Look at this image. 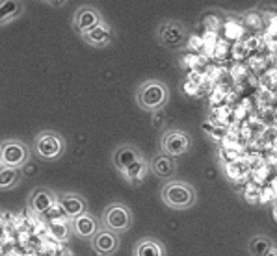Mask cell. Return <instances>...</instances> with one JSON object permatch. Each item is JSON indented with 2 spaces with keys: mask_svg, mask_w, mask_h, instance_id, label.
<instances>
[{
  "mask_svg": "<svg viewBox=\"0 0 277 256\" xmlns=\"http://www.w3.org/2000/svg\"><path fill=\"white\" fill-rule=\"evenodd\" d=\"M112 28L104 25V23L101 26H97V28L89 30L88 34H82V39L88 45H91V47H106V45L112 43Z\"/></svg>",
  "mask_w": 277,
  "mask_h": 256,
  "instance_id": "obj_13",
  "label": "cell"
},
{
  "mask_svg": "<svg viewBox=\"0 0 277 256\" xmlns=\"http://www.w3.org/2000/svg\"><path fill=\"white\" fill-rule=\"evenodd\" d=\"M162 199L168 206L182 210V208H190L195 203V191L186 182L175 180V182H168L162 188Z\"/></svg>",
  "mask_w": 277,
  "mask_h": 256,
  "instance_id": "obj_1",
  "label": "cell"
},
{
  "mask_svg": "<svg viewBox=\"0 0 277 256\" xmlns=\"http://www.w3.org/2000/svg\"><path fill=\"white\" fill-rule=\"evenodd\" d=\"M145 173H147V164H145V160H141V158L138 160V162H134L131 167H126V169L123 171V174H125L126 179L131 180V182H134L136 186L143 180Z\"/></svg>",
  "mask_w": 277,
  "mask_h": 256,
  "instance_id": "obj_16",
  "label": "cell"
},
{
  "mask_svg": "<svg viewBox=\"0 0 277 256\" xmlns=\"http://www.w3.org/2000/svg\"><path fill=\"white\" fill-rule=\"evenodd\" d=\"M132 223L131 210L123 204H112V206L106 208L104 212V225H106L108 230L114 232H125L128 230Z\"/></svg>",
  "mask_w": 277,
  "mask_h": 256,
  "instance_id": "obj_4",
  "label": "cell"
},
{
  "mask_svg": "<svg viewBox=\"0 0 277 256\" xmlns=\"http://www.w3.org/2000/svg\"><path fill=\"white\" fill-rule=\"evenodd\" d=\"M162 247L158 245L156 240H151V238H147V240H141L136 247V256H162Z\"/></svg>",
  "mask_w": 277,
  "mask_h": 256,
  "instance_id": "obj_17",
  "label": "cell"
},
{
  "mask_svg": "<svg viewBox=\"0 0 277 256\" xmlns=\"http://www.w3.org/2000/svg\"><path fill=\"white\" fill-rule=\"evenodd\" d=\"M34 150L39 158L43 160H56L63 152V140L52 132H41L35 137Z\"/></svg>",
  "mask_w": 277,
  "mask_h": 256,
  "instance_id": "obj_3",
  "label": "cell"
},
{
  "mask_svg": "<svg viewBox=\"0 0 277 256\" xmlns=\"http://www.w3.org/2000/svg\"><path fill=\"white\" fill-rule=\"evenodd\" d=\"M21 2H13V0H8L4 4L0 6V23H8V19L15 17V15L21 13Z\"/></svg>",
  "mask_w": 277,
  "mask_h": 256,
  "instance_id": "obj_20",
  "label": "cell"
},
{
  "mask_svg": "<svg viewBox=\"0 0 277 256\" xmlns=\"http://www.w3.org/2000/svg\"><path fill=\"white\" fill-rule=\"evenodd\" d=\"M268 256H277V249H273V251L270 252V254H268Z\"/></svg>",
  "mask_w": 277,
  "mask_h": 256,
  "instance_id": "obj_28",
  "label": "cell"
},
{
  "mask_svg": "<svg viewBox=\"0 0 277 256\" xmlns=\"http://www.w3.org/2000/svg\"><path fill=\"white\" fill-rule=\"evenodd\" d=\"M190 147V137L188 134L180 130H171L162 137V150H164V154L168 156H180L184 154L186 150Z\"/></svg>",
  "mask_w": 277,
  "mask_h": 256,
  "instance_id": "obj_7",
  "label": "cell"
},
{
  "mask_svg": "<svg viewBox=\"0 0 277 256\" xmlns=\"http://www.w3.org/2000/svg\"><path fill=\"white\" fill-rule=\"evenodd\" d=\"M73 228H75V234L84 240H93L95 234L99 232V225H97V219L89 215V213H84L80 218L73 219Z\"/></svg>",
  "mask_w": 277,
  "mask_h": 256,
  "instance_id": "obj_12",
  "label": "cell"
},
{
  "mask_svg": "<svg viewBox=\"0 0 277 256\" xmlns=\"http://www.w3.org/2000/svg\"><path fill=\"white\" fill-rule=\"evenodd\" d=\"M58 203L60 206L63 208V212L65 215L71 219H77L80 215L86 213V201H84L80 195L77 193H63L58 197Z\"/></svg>",
  "mask_w": 277,
  "mask_h": 256,
  "instance_id": "obj_10",
  "label": "cell"
},
{
  "mask_svg": "<svg viewBox=\"0 0 277 256\" xmlns=\"http://www.w3.org/2000/svg\"><path fill=\"white\" fill-rule=\"evenodd\" d=\"M225 30H227V37H231V39L238 37L240 35V28L234 25V23H227V25H225Z\"/></svg>",
  "mask_w": 277,
  "mask_h": 256,
  "instance_id": "obj_23",
  "label": "cell"
},
{
  "mask_svg": "<svg viewBox=\"0 0 277 256\" xmlns=\"http://www.w3.org/2000/svg\"><path fill=\"white\" fill-rule=\"evenodd\" d=\"M248 25L249 26H261V17L255 15V13L248 15Z\"/></svg>",
  "mask_w": 277,
  "mask_h": 256,
  "instance_id": "obj_27",
  "label": "cell"
},
{
  "mask_svg": "<svg viewBox=\"0 0 277 256\" xmlns=\"http://www.w3.org/2000/svg\"><path fill=\"white\" fill-rule=\"evenodd\" d=\"M50 234L54 236V240H67L69 236V227L65 221H58V223H50Z\"/></svg>",
  "mask_w": 277,
  "mask_h": 256,
  "instance_id": "obj_21",
  "label": "cell"
},
{
  "mask_svg": "<svg viewBox=\"0 0 277 256\" xmlns=\"http://www.w3.org/2000/svg\"><path fill=\"white\" fill-rule=\"evenodd\" d=\"M91 245H93V251L97 252L101 256H108L116 252L117 249V236L114 230H99L95 234V238L91 240Z\"/></svg>",
  "mask_w": 277,
  "mask_h": 256,
  "instance_id": "obj_9",
  "label": "cell"
},
{
  "mask_svg": "<svg viewBox=\"0 0 277 256\" xmlns=\"http://www.w3.org/2000/svg\"><path fill=\"white\" fill-rule=\"evenodd\" d=\"M102 25V19H101V13H99L95 8H88V6H84L80 10L77 11L75 15V26L80 34H88L89 30L97 28V26Z\"/></svg>",
  "mask_w": 277,
  "mask_h": 256,
  "instance_id": "obj_8",
  "label": "cell"
},
{
  "mask_svg": "<svg viewBox=\"0 0 277 256\" xmlns=\"http://www.w3.org/2000/svg\"><path fill=\"white\" fill-rule=\"evenodd\" d=\"M43 218H45V221H49V223H58V221H65L67 215H65V212H63V208L60 206V203H56L49 212L45 213Z\"/></svg>",
  "mask_w": 277,
  "mask_h": 256,
  "instance_id": "obj_22",
  "label": "cell"
},
{
  "mask_svg": "<svg viewBox=\"0 0 277 256\" xmlns=\"http://www.w3.org/2000/svg\"><path fill=\"white\" fill-rule=\"evenodd\" d=\"M229 176H233V179H238L240 176V173H242V171H240V164L238 162H231V164H229Z\"/></svg>",
  "mask_w": 277,
  "mask_h": 256,
  "instance_id": "obj_24",
  "label": "cell"
},
{
  "mask_svg": "<svg viewBox=\"0 0 277 256\" xmlns=\"http://www.w3.org/2000/svg\"><path fill=\"white\" fill-rule=\"evenodd\" d=\"M168 99H170V89L158 80H149L138 91V102L145 110H158L168 102Z\"/></svg>",
  "mask_w": 277,
  "mask_h": 256,
  "instance_id": "obj_2",
  "label": "cell"
},
{
  "mask_svg": "<svg viewBox=\"0 0 277 256\" xmlns=\"http://www.w3.org/2000/svg\"><path fill=\"white\" fill-rule=\"evenodd\" d=\"M56 203H58V197H54L49 189H35L30 199L32 212H35L38 215H45Z\"/></svg>",
  "mask_w": 277,
  "mask_h": 256,
  "instance_id": "obj_11",
  "label": "cell"
},
{
  "mask_svg": "<svg viewBox=\"0 0 277 256\" xmlns=\"http://www.w3.org/2000/svg\"><path fill=\"white\" fill-rule=\"evenodd\" d=\"M246 197H248L249 203H257L258 199H261V193H258V189H255V191H253L251 188H248V193H246Z\"/></svg>",
  "mask_w": 277,
  "mask_h": 256,
  "instance_id": "obj_26",
  "label": "cell"
},
{
  "mask_svg": "<svg viewBox=\"0 0 277 256\" xmlns=\"http://www.w3.org/2000/svg\"><path fill=\"white\" fill-rule=\"evenodd\" d=\"M138 160H140L138 150L132 149V147H128V145L119 147V149H116V152H114V165L121 171H125L126 167H131L134 162H138Z\"/></svg>",
  "mask_w": 277,
  "mask_h": 256,
  "instance_id": "obj_14",
  "label": "cell"
},
{
  "mask_svg": "<svg viewBox=\"0 0 277 256\" xmlns=\"http://www.w3.org/2000/svg\"><path fill=\"white\" fill-rule=\"evenodd\" d=\"M273 218H275V221H277V206L273 208Z\"/></svg>",
  "mask_w": 277,
  "mask_h": 256,
  "instance_id": "obj_29",
  "label": "cell"
},
{
  "mask_svg": "<svg viewBox=\"0 0 277 256\" xmlns=\"http://www.w3.org/2000/svg\"><path fill=\"white\" fill-rule=\"evenodd\" d=\"M158 39L168 49H179L186 41V30L184 26L175 23V21H170V23H164L158 28Z\"/></svg>",
  "mask_w": 277,
  "mask_h": 256,
  "instance_id": "obj_5",
  "label": "cell"
},
{
  "mask_svg": "<svg viewBox=\"0 0 277 256\" xmlns=\"http://www.w3.org/2000/svg\"><path fill=\"white\" fill-rule=\"evenodd\" d=\"M19 179H21L19 169H13V167H2V171H0V188L2 189L13 188L15 184L19 182Z\"/></svg>",
  "mask_w": 277,
  "mask_h": 256,
  "instance_id": "obj_19",
  "label": "cell"
},
{
  "mask_svg": "<svg viewBox=\"0 0 277 256\" xmlns=\"http://www.w3.org/2000/svg\"><path fill=\"white\" fill-rule=\"evenodd\" d=\"M151 171L158 176V179H170L175 173V164H173V158L168 154H160L153 160Z\"/></svg>",
  "mask_w": 277,
  "mask_h": 256,
  "instance_id": "obj_15",
  "label": "cell"
},
{
  "mask_svg": "<svg viewBox=\"0 0 277 256\" xmlns=\"http://www.w3.org/2000/svg\"><path fill=\"white\" fill-rule=\"evenodd\" d=\"M249 251L253 252V256H268L273 251V245L266 238H253L249 242Z\"/></svg>",
  "mask_w": 277,
  "mask_h": 256,
  "instance_id": "obj_18",
  "label": "cell"
},
{
  "mask_svg": "<svg viewBox=\"0 0 277 256\" xmlns=\"http://www.w3.org/2000/svg\"><path fill=\"white\" fill-rule=\"evenodd\" d=\"M28 150L19 141H6L2 145V167H13L19 169L21 165L26 164Z\"/></svg>",
  "mask_w": 277,
  "mask_h": 256,
  "instance_id": "obj_6",
  "label": "cell"
},
{
  "mask_svg": "<svg viewBox=\"0 0 277 256\" xmlns=\"http://www.w3.org/2000/svg\"><path fill=\"white\" fill-rule=\"evenodd\" d=\"M203 39L201 37H197V35H194V37H190V47H192V49L194 50H199L201 47H203Z\"/></svg>",
  "mask_w": 277,
  "mask_h": 256,
  "instance_id": "obj_25",
  "label": "cell"
}]
</instances>
